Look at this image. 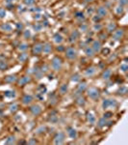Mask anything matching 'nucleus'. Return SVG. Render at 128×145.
<instances>
[{
	"label": "nucleus",
	"mask_w": 128,
	"mask_h": 145,
	"mask_svg": "<svg viewBox=\"0 0 128 145\" xmlns=\"http://www.w3.org/2000/svg\"><path fill=\"white\" fill-rule=\"evenodd\" d=\"M119 4L120 6H125L127 4V0H119Z\"/></svg>",
	"instance_id": "nucleus-45"
},
{
	"label": "nucleus",
	"mask_w": 128,
	"mask_h": 145,
	"mask_svg": "<svg viewBox=\"0 0 128 145\" xmlns=\"http://www.w3.org/2000/svg\"><path fill=\"white\" fill-rule=\"evenodd\" d=\"M79 38V32L78 31H73L71 34H70V41L71 42V43H73V42H76L77 41V39Z\"/></svg>",
	"instance_id": "nucleus-20"
},
{
	"label": "nucleus",
	"mask_w": 128,
	"mask_h": 145,
	"mask_svg": "<svg viewBox=\"0 0 128 145\" xmlns=\"http://www.w3.org/2000/svg\"><path fill=\"white\" fill-rule=\"evenodd\" d=\"M7 67H8V65H7V63H5L4 61H0V70H5V69H7Z\"/></svg>",
	"instance_id": "nucleus-35"
},
{
	"label": "nucleus",
	"mask_w": 128,
	"mask_h": 145,
	"mask_svg": "<svg viewBox=\"0 0 128 145\" xmlns=\"http://www.w3.org/2000/svg\"><path fill=\"white\" fill-rule=\"evenodd\" d=\"M38 91H39V94L43 95V94L46 92V87H45L43 84H41V85L39 86V88H38Z\"/></svg>",
	"instance_id": "nucleus-28"
},
{
	"label": "nucleus",
	"mask_w": 128,
	"mask_h": 145,
	"mask_svg": "<svg viewBox=\"0 0 128 145\" xmlns=\"http://www.w3.org/2000/svg\"><path fill=\"white\" fill-rule=\"evenodd\" d=\"M111 116H113V113L111 112V111H106L105 113H104V118H106V119H108V118H110Z\"/></svg>",
	"instance_id": "nucleus-40"
},
{
	"label": "nucleus",
	"mask_w": 128,
	"mask_h": 145,
	"mask_svg": "<svg viewBox=\"0 0 128 145\" xmlns=\"http://www.w3.org/2000/svg\"><path fill=\"white\" fill-rule=\"evenodd\" d=\"M13 1H15V0H6V2H8V3H11Z\"/></svg>",
	"instance_id": "nucleus-48"
},
{
	"label": "nucleus",
	"mask_w": 128,
	"mask_h": 145,
	"mask_svg": "<svg viewBox=\"0 0 128 145\" xmlns=\"http://www.w3.org/2000/svg\"><path fill=\"white\" fill-rule=\"evenodd\" d=\"M68 84H62L61 85V87H60V89H59V91H60V93L62 94V95H64V94H66L67 92H68Z\"/></svg>",
	"instance_id": "nucleus-27"
},
{
	"label": "nucleus",
	"mask_w": 128,
	"mask_h": 145,
	"mask_svg": "<svg viewBox=\"0 0 128 145\" xmlns=\"http://www.w3.org/2000/svg\"><path fill=\"white\" fill-rule=\"evenodd\" d=\"M5 96H6V97L13 98V97L16 96V94H15V91H7V92H5Z\"/></svg>",
	"instance_id": "nucleus-34"
},
{
	"label": "nucleus",
	"mask_w": 128,
	"mask_h": 145,
	"mask_svg": "<svg viewBox=\"0 0 128 145\" xmlns=\"http://www.w3.org/2000/svg\"><path fill=\"white\" fill-rule=\"evenodd\" d=\"M36 143H37V140H35L34 138H32L31 140L28 141V144H36Z\"/></svg>",
	"instance_id": "nucleus-46"
},
{
	"label": "nucleus",
	"mask_w": 128,
	"mask_h": 145,
	"mask_svg": "<svg viewBox=\"0 0 128 145\" xmlns=\"http://www.w3.org/2000/svg\"><path fill=\"white\" fill-rule=\"evenodd\" d=\"M65 133L60 132H57L53 138V143L54 144H63L65 142Z\"/></svg>",
	"instance_id": "nucleus-4"
},
{
	"label": "nucleus",
	"mask_w": 128,
	"mask_h": 145,
	"mask_svg": "<svg viewBox=\"0 0 128 145\" xmlns=\"http://www.w3.org/2000/svg\"><path fill=\"white\" fill-rule=\"evenodd\" d=\"M116 29V24L114 22H111V23H109L107 25V31L110 32V33H113Z\"/></svg>",
	"instance_id": "nucleus-25"
},
{
	"label": "nucleus",
	"mask_w": 128,
	"mask_h": 145,
	"mask_svg": "<svg viewBox=\"0 0 128 145\" xmlns=\"http://www.w3.org/2000/svg\"><path fill=\"white\" fill-rule=\"evenodd\" d=\"M63 66V62L59 57H54L51 61V67L54 71H60Z\"/></svg>",
	"instance_id": "nucleus-3"
},
{
	"label": "nucleus",
	"mask_w": 128,
	"mask_h": 145,
	"mask_svg": "<svg viewBox=\"0 0 128 145\" xmlns=\"http://www.w3.org/2000/svg\"><path fill=\"white\" fill-rule=\"evenodd\" d=\"M96 13H97V16L99 17V18H105L106 16H107V14H108V11H107V9H106V7H103V6H101V7H99L98 9H97V11H96Z\"/></svg>",
	"instance_id": "nucleus-8"
},
{
	"label": "nucleus",
	"mask_w": 128,
	"mask_h": 145,
	"mask_svg": "<svg viewBox=\"0 0 128 145\" xmlns=\"http://www.w3.org/2000/svg\"><path fill=\"white\" fill-rule=\"evenodd\" d=\"M116 105H117V103L115 99H105L102 102V107L105 110H108L110 108H115L116 107Z\"/></svg>",
	"instance_id": "nucleus-1"
},
{
	"label": "nucleus",
	"mask_w": 128,
	"mask_h": 145,
	"mask_svg": "<svg viewBox=\"0 0 128 145\" xmlns=\"http://www.w3.org/2000/svg\"><path fill=\"white\" fill-rule=\"evenodd\" d=\"M24 37L25 38H30L31 37V32L29 30H25L24 31Z\"/></svg>",
	"instance_id": "nucleus-43"
},
{
	"label": "nucleus",
	"mask_w": 128,
	"mask_h": 145,
	"mask_svg": "<svg viewBox=\"0 0 128 145\" xmlns=\"http://www.w3.org/2000/svg\"><path fill=\"white\" fill-rule=\"evenodd\" d=\"M44 130H45V128H44V127H41L40 129H38V130H37V132H38V133H41V131H44Z\"/></svg>",
	"instance_id": "nucleus-47"
},
{
	"label": "nucleus",
	"mask_w": 128,
	"mask_h": 145,
	"mask_svg": "<svg viewBox=\"0 0 128 145\" xmlns=\"http://www.w3.org/2000/svg\"><path fill=\"white\" fill-rule=\"evenodd\" d=\"M122 12H123V8H122V6H118V7H117V9H116V13H117V14H119V13L121 14Z\"/></svg>",
	"instance_id": "nucleus-44"
},
{
	"label": "nucleus",
	"mask_w": 128,
	"mask_h": 145,
	"mask_svg": "<svg viewBox=\"0 0 128 145\" xmlns=\"http://www.w3.org/2000/svg\"><path fill=\"white\" fill-rule=\"evenodd\" d=\"M95 72H96V68L95 67H91L89 69L86 70L85 72V76L86 77H93L95 75Z\"/></svg>",
	"instance_id": "nucleus-15"
},
{
	"label": "nucleus",
	"mask_w": 128,
	"mask_h": 145,
	"mask_svg": "<svg viewBox=\"0 0 128 145\" xmlns=\"http://www.w3.org/2000/svg\"><path fill=\"white\" fill-rule=\"evenodd\" d=\"M27 58H28V55H27V54H25V53H22V54H20V55H19L18 60H19L20 62H25Z\"/></svg>",
	"instance_id": "nucleus-33"
},
{
	"label": "nucleus",
	"mask_w": 128,
	"mask_h": 145,
	"mask_svg": "<svg viewBox=\"0 0 128 145\" xmlns=\"http://www.w3.org/2000/svg\"><path fill=\"white\" fill-rule=\"evenodd\" d=\"M30 111H31V113H32L34 116H38V115H40V114L41 113L42 108H41V106L40 105L36 104V105H33L30 107Z\"/></svg>",
	"instance_id": "nucleus-6"
},
{
	"label": "nucleus",
	"mask_w": 128,
	"mask_h": 145,
	"mask_svg": "<svg viewBox=\"0 0 128 145\" xmlns=\"http://www.w3.org/2000/svg\"><path fill=\"white\" fill-rule=\"evenodd\" d=\"M6 144H15L16 143V136L15 135H10L5 141Z\"/></svg>",
	"instance_id": "nucleus-26"
},
{
	"label": "nucleus",
	"mask_w": 128,
	"mask_h": 145,
	"mask_svg": "<svg viewBox=\"0 0 128 145\" xmlns=\"http://www.w3.org/2000/svg\"><path fill=\"white\" fill-rule=\"evenodd\" d=\"M42 47H43V45H42V44H41V43L36 44V45L33 46V48H32L33 54H35V55H40L41 53H42Z\"/></svg>",
	"instance_id": "nucleus-7"
},
{
	"label": "nucleus",
	"mask_w": 128,
	"mask_h": 145,
	"mask_svg": "<svg viewBox=\"0 0 128 145\" xmlns=\"http://www.w3.org/2000/svg\"><path fill=\"white\" fill-rule=\"evenodd\" d=\"M118 92H119V94L124 95V94H126V92H127V88H126V87H121Z\"/></svg>",
	"instance_id": "nucleus-42"
},
{
	"label": "nucleus",
	"mask_w": 128,
	"mask_h": 145,
	"mask_svg": "<svg viewBox=\"0 0 128 145\" xmlns=\"http://www.w3.org/2000/svg\"><path fill=\"white\" fill-rule=\"evenodd\" d=\"M30 81H31V78L25 76V77H22V78H20V79H18L17 84H18L19 86H24V85H26V84H27L28 82H30Z\"/></svg>",
	"instance_id": "nucleus-10"
},
{
	"label": "nucleus",
	"mask_w": 128,
	"mask_h": 145,
	"mask_svg": "<svg viewBox=\"0 0 128 145\" xmlns=\"http://www.w3.org/2000/svg\"><path fill=\"white\" fill-rule=\"evenodd\" d=\"M92 48L93 49V51L96 53V52H99L100 51V49H101V43H100V41H98V40H95V41H93V44H92Z\"/></svg>",
	"instance_id": "nucleus-9"
},
{
	"label": "nucleus",
	"mask_w": 128,
	"mask_h": 145,
	"mask_svg": "<svg viewBox=\"0 0 128 145\" xmlns=\"http://www.w3.org/2000/svg\"><path fill=\"white\" fill-rule=\"evenodd\" d=\"M51 50H52V46H51V44L46 43V44L43 45L42 53H44V54H49V53L51 52Z\"/></svg>",
	"instance_id": "nucleus-16"
},
{
	"label": "nucleus",
	"mask_w": 128,
	"mask_h": 145,
	"mask_svg": "<svg viewBox=\"0 0 128 145\" xmlns=\"http://www.w3.org/2000/svg\"><path fill=\"white\" fill-rule=\"evenodd\" d=\"M86 2H92V1H93V0H85Z\"/></svg>",
	"instance_id": "nucleus-49"
},
{
	"label": "nucleus",
	"mask_w": 128,
	"mask_h": 145,
	"mask_svg": "<svg viewBox=\"0 0 128 145\" xmlns=\"http://www.w3.org/2000/svg\"><path fill=\"white\" fill-rule=\"evenodd\" d=\"M68 134H69V136H70V138L75 139V138L77 137V131H76L74 128L70 127V128H68Z\"/></svg>",
	"instance_id": "nucleus-13"
},
{
	"label": "nucleus",
	"mask_w": 128,
	"mask_h": 145,
	"mask_svg": "<svg viewBox=\"0 0 128 145\" xmlns=\"http://www.w3.org/2000/svg\"><path fill=\"white\" fill-rule=\"evenodd\" d=\"M123 30L122 29H116L114 32H113V37L115 40H120L122 37H123Z\"/></svg>",
	"instance_id": "nucleus-12"
},
{
	"label": "nucleus",
	"mask_w": 128,
	"mask_h": 145,
	"mask_svg": "<svg viewBox=\"0 0 128 145\" xmlns=\"http://www.w3.org/2000/svg\"><path fill=\"white\" fill-rule=\"evenodd\" d=\"M0 28H1V30L6 31V32H11L12 29H13V27H12V25L10 23H4V24L1 25V27H0Z\"/></svg>",
	"instance_id": "nucleus-22"
},
{
	"label": "nucleus",
	"mask_w": 128,
	"mask_h": 145,
	"mask_svg": "<svg viewBox=\"0 0 128 145\" xmlns=\"http://www.w3.org/2000/svg\"><path fill=\"white\" fill-rule=\"evenodd\" d=\"M18 49H19L20 51H25V50H27V49H28V45H27V44H25V43H22V44H20V45H19Z\"/></svg>",
	"instance_id": "nucleus-30"
},
{
	"label": "nucleus",
	"mask_w": 128,
	"mask_h": 145,
	"mask_svg": "<svg viewBox=\"0 0 128 145\" xmlns=\"http://www.w3.org/2000/svg\"><path fill=\"white\" fill-rule=\"evenodd\" d=\"M109 123V121L106 119V118H104V117H102L101 119H99L98 120V122H97V126L99 127V128H104L105 126H107V124Z\"/></svg>",
	"instance_id": "nucleus-21"
},
{
	"label": "nucleus",
	"mask_w": 128,
	"mask_h": 145,
	"mask_svg": "<svg viewBox=\"0 0 128 145\" xmlns=\"http://www.w3.org/2000/svg\"><path fill=\"white\" fill-rule=\"evenodd\" d=\"M34 75L36 76V78L37 79H41V77H42V75H43V72L41 71V70H36L35 72H34Z\"/></svg>",
	"instance_id": "nucleus-31"
},
{
	"label": "nucleus",
	"mask_w": 128,
	"mask_h": 145,
	"mask_svg": "<svg viewBox=\"0 0 128 145\" xmlns=\"http://www.w3.org/2000/svg\"><path fill=\"white\" fill-rule=\"evenodd\" d=\"M66 56H67L68 59L73 60V59H75L77 57V51L73 47H69L66 50Z\"/></svg>",
	"instance_id": "nucleus-5"
},
{
	"label": "nucleus",
	"mask_w": 128,
	"mask_h": 145,
	"mask_svg": "<svg viewBox=\"0 0 128 145\" xmlns=\"http://www.w3.org/2000/svg\"><path fill=\"white\" fill-rule=\"evenodd\" d=\"M5 81L7 82V83H13V82H16L17 81V77L14 75H12V76H8V77H6L5 78Z\"/></svg>",
	"instance_id": "nucleus-23"
},
{
	"label": "nucleus",
	"mask_w": 128,
	"mask_h": 145,
	"mask_svg": "<svg viewBox=\"0 0 128 145\" xmlns=\"http://www.w3.org/2000/svg\"><path fill=\"white\" fill-rule=\"evenodd\" d=\"M76 19H79L80 20H85V16L83 13H77L76 14Z\"/></svg>",
	"instance_id": "nucleus-36"
},
{
	"label": "nucleus",
	"mask_w": 128,
	"mask_h": 145,
	"mask_svg": "<svg viewBox=\"0 0 128 145\" xmlns=\"http://www.w3.org/2000/svg\"><path fill=\"white\" fill-rule=\"evenodd\" d=\"M24 3L28 6H31V5L35 4V0H24Z\"/></svg>",
	"instance_id": "nucleus-39"
},
{
	"label": "nucleus",
	"mask_w": 128,
	"mask_h": 145,
	"mask_svg": "<svg viewBox=\"0 0 128 145\" xmlns=\"http://www.w3.org/2000/svg\"><path fill=\"white\" fill-rule=\"evenodd\" d=\"M111 77H112V71H111V70L107 69V70H105V71L103 72V74H102V79H103L108 80V79H111Z\"/></svg>",
	"instance_id": "nucleus-18"
},
{
	"label": "nucleus",
	"mask_w": 128,
	"mask_h": 145,
	"mask_svg": "<svg viewBox=\"0 0 128 145\" xmlns=\"http://www.w3.org/2000/svg\"><path fill=\"white\" fill-rule=\"evenodd\" d=\"M9 108H10V111H11V112H16V111L17 110V108H18V105H17V104L15 103V104L11 105Z\"/></svg>",
	"instance_id": "nucleus-32"
},
{
	"label": "nucleus",
	"mask_w": 128,
	"mask_h": 145,
	"mask_svg": "<svg viewBox=\"0 0 128 145\" xmlns=\"http://www.w3.org/2000/svg\"><path fill=\"white\" fill-rule=\"evenodd\" d=\"M5 17H6V11H5V9L0 8V18L3 19V18H5Z\"/></svg>",
	"instance_id": "nucleus-38"
},
{
	"label": "nucleus",
	"mask_w": 128,
	"mask_h": 145,
	"mask_svg": "<svg viewBox=\"0 0 128 145\" xmlns=\"http://www.w3.org/2000/svg\"><path fill=\"white\" fill-rule=\"evenodd\" d=\"M87 95L90 99L92 100H96L100 97V92L98 89L94 88V87H91L89 89H87Z\"/></svg>",
	"instance_id": "nucleus-2"
},
{
	"label": "nucleus",
	"mask_w": 128,
	"mask_h": 145,
	"mask_svg": "<svg viewBox=\"0 0 128 145\" xmlns=\"http://www.w3.org/2000/svg\"><path fill=\"white\" fill-rule=\"evenodd\" d=\"M85 54L88 56V57H93L95 52L93 51V49L92 48V46H87L85 48Z\"/></svg>",
	"instance_id": "nucleus-19"
},
{
	"label": "nucleus",
	"mask_w": 128,
	"mask_h": 145,
	"mask_svg": "<svg viewBox=\"0 0 128 145\" xmlns=\"http://www.w3.org/2000/svg\"><path fill=\"white\" fill-rule=\"evenodd\" d=\"M119 69H120L122 72H125L127 71V69H128V66H127V64H126V63H124V64H121V65H120Z\"/></svg>",
	"instance_id": "nucleus-37"
},
{
	"label": "nucleus",
	"mask_w": 128,
	"mask_h": 145,
	"mask_svg": "<svg viewBox=\"0 0 128 145\" xmlns=\"http://www.w3.org/2000/svg\"><path fill=\"white\" fill-rule=\"evenodd\" d=\"M87 121L90 124H95L96 122V117L94 116V114L93 112H88L87 113Z\"/></svg>",
	"instance_id": "nucleus-14"
},
{
	"label": "nucleus",
	"mask_w": 128,
	"mask_h": 145,
	"mask_svg": "<svg viewBox=\"0 0 128 145\" xmlns=\"http://www.w3.org/2000/svg\"><path fill=\"white\" fill-rule=\"evenodd\" d=\"M53 41H54V43H56V44H62L63 41H64V37H63L61 34L56 33V34L53 36Z\"/></svg>",
	"instance_id": "nucleus-17"
},
{
	"label": "nucleus",
	"mask_w": 128,
	"mask_h": 145,
	"mask_svg": "<svg viewBox=\"0 0 128 145\" xmlns=\"http://www.w3.org/2000/svg\"><path fill=\"white\" fill-rule=\"evenodd\" d=\"M76 104L79 105H85V99H84L82 96L78 97V98L76 99Z\"/></svg>",
	"instance_id": "nucleus-29"
},
{
	"label": "nucleus",
	"mask_w": 128,
	"mask_h": 145,
	"mask_svg": "<svg viewBox=\"0 0 128 145\" xmlns=\"http://www.w3.org/2000/svg\"><path fill=\"white\" fill-rule=\"evenodd\" d=\"M85 90H87V83H86V82L80 83V84L78 85V87H77V91L80 92V93H82V92H84Z\"/></svg>",
	"instance_id": "nucleus-24"
},
{
	"label": "nucleus",
	"mask_w": 128,
	"mask_h": 145,
	"mask_svg": "<svg viewBox=\"0 0 128 145\" xmlns=\"http://www.w3.org/2000/svg\"><path fill=\"white\" fill-rule=\"evenodd\" d=\"M79 79H80V78H79V75H78V74L73 75L72 78H71V80H72V81H78Z\"/></svg>",
	"instance_id": "nucleus-41"
},
{
	"label": "nucleus",
	"mask_w": 128,
	"mask_h": 145,
	"mask_svg": "<svg viewBox=\"0 0 128 145\" xmlns=\"http://www.w3.org/2000/svg\"><path fill=\"white\" fill-rule=\"evenodd\" d=\"M21 102H22V104H23L24 105H30V104L33 102V96L26 94V95H24V96L22 97Z\"/></svg>",
	"instance_id": "nucleus-11"
}]
</instances>
